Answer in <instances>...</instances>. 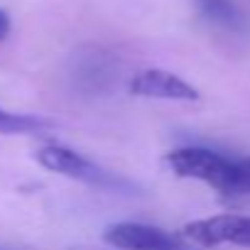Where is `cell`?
I'll return each mask as SVG.
<instances>
[{
	"label": "cell",
	"instance_id": "obj_1",
	"mask_svg": "<svg viewBox=\"0 0 250 250\" xmlns=\"http://www.w3.org/2000/svg\"><path fill=\"white\" fill-rule=\"evenodd\" d=\"M165 165L174 177L204 182L221 194H250V157H233L211 147L187 145L167 152Z\"/></svg>",
	"mask_w": 250,
	"mask_h": 250
},
{
	"label": "cell",
	"instance_id": "obj_2",
	"mask_svg": "<svg viewBox=\"0 0 250 250\" xmlns=\"http://www.w3.org/2000/svg\"><path fill=\"white\" fill-rule=\"evenodd\" d=\"M35 160L47 172L62 174L66 179H74V182L103 189V191H123V194H135L138 191V187L133 182L118 177L115 172L103 169L101 165L91 162L81 152H76L71 147H64V145H44L35 152Z\"/></svg>",
	"mask_w": 250,
	"mask_h": 250
},
{
	"label": "cell",
	"instance_id": "obj_3",
	"mask_svg": "<svg viewBox=\"0 0 250 250\" xmlns=\"http://www.w3.org/2000/svg\"><path fill=\"white\" fill-rule=\"evenodd\" d=\"M182 235L201 248H216V245L250 248V216L221 213L211 218H199L187 223L182 228Z\"/></svg>",
	"mask_w": 250,
	"mask_h": 250
},
{
	"label": "cell",
	"instance_id": "obj_4",
	"mask_svg": "<svg viewBox=\"0 0 250 250\" xmlns=\"http://www.w3.org/2000/svg\"><path fill=\"white\" fill-rule=\"evenodd\" d=\"M101 238L115 250H182V243L172 233L135 221L110 223L105 226Z\"/></svg>",
	"mask_w": 250,
	"mask_h": 250
},
{
	"label": "cell",
	"instance_id": "obj_5",
	"mask_svg": "<svg viewBox=\"0 0 250 250\" xmlns=\"http://www.w3.org/2000/svg\"><path fill=\"white\" fill-rule=\"evenodd\" d=\"M128 91L138 98H155V101H184V103L199 101L196 86H191L189 81H184L182 76H177L167 69L138 71L130 79Z\"/></svg>",
	"mask_w": 250,
	"mask_h": 250
},
{
	"label": "cell",
	"instance_id": "obj_6",
	"mask_svg": "<svg viewBox=\"0 0 250 250\" xmlns=\"http://www.w3.org/2000/svg\"><path fill=\"white\" fill-rule=\"evenodd\" d=\"M71 79H74V86L79 91H86V93H103L113 86V79H115V64L103 57L101 52H91L86 57H79L74 62V69H71Z\"/></svg>",
	"mask_w": 250,
	"mask_h": 250
},
{
	"label": "cell",
	"instance_id": "obj_7",
	"mask_svg": "<svg viewBox=\"0 0 250 250\" xmlns=\"http://www.w3.org/2000/svg\"><path fill=\"white\" fill-rule=\"evenodd\" d=\"M194 5L201 13V18L218 30L235 35L245 30V15L235 5V0H194Z\"/></svg>",
	"mask_w": 250,
	"mask_h": 250
},
{
	"label": "cell",
	"instance_id": "obj_8",
	"mask_svg": "<svg viewBox=\"0 0 250 250\" xmlns=\"http://www.w3.org/2000/svg\"><path fill=\"white\" fill-rule=\"evenodd\" d=\"M52 128H54V123L47 118L0 108V135H42Z\"/></svg>",
	"mask_w": 250,
	"mask_h": 250
},
{
	"label": "cell",
	"instance_id": "obj_9",
	"mask_svg": "<svg viewBox=\"0 0 250 250\" xmlns=\"http://www.w3.org/2000/svg\"><path fill=\"white\" fill-rule=\"evenodd\" d=\"M8 35H10V18H8L5 10H0V42H3Z\"/></svg>",
	"mask_w": 250,
	"mask_h": 250
},
{
	"label": "cell",
	"instance_id": "obj_10",
	"mask_svg": "<svg viewBox=\"0 0 250 250\" xmlns=\"http://www.w3.org/2000/svg\"><path fill=\"white\" fill-rule=\"evenodd\" d=\"M0 250H20V248H10V245H3V243H0Z\"/></svg>",
	"mask_w": 250,
	"mask_h": 250
}]
</instances>
